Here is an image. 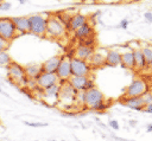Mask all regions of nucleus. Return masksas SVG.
<instances>
[{"instance_id":"4be33fe9","label":"nucleus","mask_w":152,"mask_h":141,"mask_svg":"<svg viewBox=\"0 0 152 141\" xmlns=\"http://www.w3.org/2000/svg\"><path fill=\"white\" fill-rule=\"evenodd\" d=\"M133 55H134V62H135V69L137 70H144L147 68V62L142 55V51L140 47L133 49Z\"/></svg>"},{"instance_id":"dca6fc26","label":"nucleus","mask_w":152,"mask_h":141,"mask_svg":"<svg viewBox=\"0 0 152 141\" xmlns=\"http://www.w3.org/2000/svg\"><path fill=\"white\" fill-rule=\"evenodd\" d=\"M74 32H75V38H77L78 40L94 37V27L90 23H86Z\"/></svg>"},{"instance_id":"7ed1b4c3","label":"nucleus","mask_w":152,"mask_h":141,"mask_svg":"<svg viewBox=\"0 0 152 141\" xmlns=\"http://www.w3.org/2000/svg\"><path fill=\"white\" fill-rule=\"evenodd\" d=\"M66 28L63 25V23L56 17V15H49L48 17V26H46V33L45 37L50 39H61L65 36Z\"/></svg>"},{"instance_id":"1a4fd4ad","label":"nucleus","mask_w":152,"mask_h":141,"mask_svg":"<svg viewBox=\"0 0 152 141\" xmlns=\"http://www.w3.org/2000/svg\"><path fill=\"white\" fill-rule=\"evenodd\" d=\"M68 82L77 91H86L94 88V81L89 76H71Z\"/></svg>"},{"instance_id":"f704fd0d","label":"nucleus","mask_w":152,"mask_h":141,"mask_svg":"<svg viewBox=\"0 0 152 141\" xmlns=\"http://www.w3.org/2000/svg\"><path fill=\"white\" fill-rule=\"evenodd\" d=\"M147 132H152V123H150L147 126Z\"/></svg>"},{"instance_id":"4c0bfd02","label":"nucleus","mask_w":152,"mask_h":141,"mask_svg":"<svg viewBox=\"0 0 152 141\" xmlns=\"http://www.w3.org/2000/svg\"><path fill=\"white\" fill-rule=\"evenodd\" d=\"M147 68H148V69H150V70L152 71V60H151V62L148 63V65H147Z\"/></svg>"},{"instance_id":"f8f14e48","label":"nucleus","mask_w":152,"mask_h":141,"mask_svg":"<svg viewBox=\"0 0 152 141\" xmlns=\"http://www.w3.org/2000/svg\"><path fill=\"white\" fill-rule=\"evenodd\" d=\"M147 91V84L142 79H134L126 88L125 96H141Z\"/></svg>"},{"instance_id":"aec40b11","label":"nucleus","mask_w":152,"mask_h":141,"mask_svg":"<svg viewBox=\"0 0 152 141\" xmlns=\"http://www.w3.org/2000/svg\"><path fill=\"white\" fill-rule=\"evenodd\" d=\"M42 72H43V68L40 64L34 63V64H28L25 66V75L27 77V79L34 81Z\"/></svg>"},{"instance_id":"c85d7f7f","label":"nucleus","mask_w":152,"mask_h":141,"mask_svg":"<svg viewBox=\"0 0 152 141\" xmlns=\"http://www.w3.org/2000/svg\"><path fill=\"white\" fill-rule=\"evenodd\" d=\"M11 7H12L11 2H7V1H2V4H1V9H0V11H4V12H6V11H10V9H11Z\"/></svg>"},{"instance_id":"9d476101","label":"nucleus","mask_w":152,"mask_h":141,"mask_svg":"<svg viewBox=\"0 0 152 141\" xmlns=\"http://www.w3.org/2000/svg\"><path fill=\"white\" fill-rule=\"evenodd\" d=\"M59 81H69V78L72 76L71 73V58L68 56H62L61 63L56 71Z\"/></svg>"},{"instance_id":"72a5a7b5","label":"nucleus","mask_w":152,"mask_h":141,"mask_svg":"<svg viewBox=\"0 0 152 141\" xmlns=\"http://www.w3.org/2000/svg\"><path fill=\"white\" fill-rule=\"evenodd\" d=\"M144 111H146V113H148V114H152V103H150V104L145 105Z\"/></svg>"},{"instance_id":"39448f33","label":"nucleus","mask_w":152,"mask_h":141,"mask_svg":"<svg viewBox=\"0 0 152 141\" xmlns=\"http://www.w3.org/2000/svg\"><path fill=\"white\" fill-rule=\"evenodd\" d=\"M59 91H61V83H56L51 86H48L42 90V100L48 105H57L58 98H59Z\"/></svg>"},{"instance_id":"6ab92c4d","label":"nucleus","mask_w":152,"mask_h":141,"mask_svg":"<svg viewBox=\"0 0 152 141\" xmlns=\"http://www.w3.org/2000/svg\"><path fill=\"white\" fill-rule=\"evenodd\" d=\"M61 59H62V56H53V57L49 58L48 60H45L42 64L43 71H45V72H56L57 68L61 63Z\"/></svg>"},{"instance_id":"ddd939ff","label":"nucleus","mask_w":152,"mask_h":141,"mask_svg":"<svg viewBox=\"0 0 152 141\" xmlns=\"http://www.w3.org/2000/svg\"><path fill=\"white\" fill-rule=\"evenodd\" d=\"M121 103L126 107H128L129 109H133V110H144L145 108V103L141 98V96H125L122 100H121Z\"/></svg>"},{"instance_id":"4468645a","label":"nucleus","mask_w":152,"mask_h":141,"mask_svg":"<svg viewBox=\"0 0 152 141\" xmlns=\"http://www.w3.org/2000/svg\"><path fill=\"white\" fill-rule=\"evenodd\" d=\"M94 45H86V44H78V46L75 50V57L84 59L88 62V59L90 58V56L94 52Z\"/></svg>"},{"instance_id":"f03ea898","label":"nucleus","mask_w":152,"mask_h":141,"mask_svg":"<svg viewBox=\"0 0 152 141\" xmlns=\"http://www.w3.org/2000/svg\"><path fill=\"white\" fill-rule=\"evenodd\" d=\"M84 107L91 110L102 111L108 107V104L106 103L103 94L94 86L84 91Z\"/></svg>"},{"instance_id":"f257e3e1","label":"nucleus","mask_w":152,"mask_h":141,"mask_svg":"<svg viewBox=\"0 0 152 141\" xmlns=\"http://www.w3.org/2000/svg\"><path fill=\"white\" fill-rule=\"evenodd\" d=\"M61 83V91H59V98L57 107H59L63 110H68L72 107H76V97L78 91L68 82V81H59Z\"/></svg>"},{"instance_id":"6e6552de","label":"nucleus","mask_w":152,"mask_h":141,"mask_svg":"<svg viewBox=\"0 0 152 141\" xmlns=\"http://www.w3.org/2000/svg\"><path fill=\"white\" fill-rule=\"evenodd\" d=\"M91 68L84 59L72 57L71 58V73L72 76H89Z\"/></svg>"},{"instance_id":"9b49d317","label":"nucleus","mask_w":152,"mask_h":141,"mask_svg":"<svg viewBox=\"0 0 152 141\" xmlns=\"http://www.w3.org/2000/svg\"><path fill=\"white\" fill-rule=\"evenodd\" d=\"M34 81H36V85L42 90L59 82L56 72H45V71H43Z\"/></svg>"},{"instance_id":"2f4dec72","label":"nucleus","mask_w":152,"mask_h":141,"mask_svg":"<svg viewBox=\"0 0 152 141\" xmlns=\"http://www.w3.org/2000/svg\"><path fill=\"white\" fill-rule=\"evenodd\" d=\"M144 18L148 24H152V12H146L144 14Z\"/></svg>"},{"instance_id":"393cba45","label":"nucleus","mask_w":152,"mask_h":141,"mask_svg":"<svg viewBox=\"0 0 152 141\" xmlns=\"http://www.w3.org/2000/svg\"><path fill=\"white\" fill-rule=\"evenodd\" d=\"M140 49H141L142 55H144V57L147 62V65H148V63L152 60V45L151 44H144L140 46Z\"/></svg>"},{"instance_id":"cd10ccee","label":"nucleus","mask_w":152,"mask_h":141,"mask_svg":"<svg viewBox=\"0 0 152 141\" xmlns=\"http://www.w3.org/2000/svg\"><path fill=\"white\" fill-rule=\"evenodd\" d=\"M8 46H10V41L6 40V39H4L2 37H0V51L6 50Z\"/></svg>"},{"instance_id":"a878e982","label":"nucleus","mask_w":152,"mask_h":141,"mask_svg":"<svg viewBox=\"0 0 152 141\" xmlns=\"http://www.w3.org/2000/svg\"><path fill=\"white\" fill-rule=\"evenodd\" d=\"M11 57L10 55L6 52V50L0 51V66H8V64L11 63Z\"/></svg>"},{"instance_id":"58836bf2","label":"nucleus","mask_w":152,"mask_h":141,"mask_svg":"<svg viewBox=\"0 0 152 141\" xmlns=\"http://www.w3.org/2000/svg\"><path fill=\"white\" fill-rule=\"evenodd\" d=\"M1 4H2V1H0V9H1Z\"/></svg>"},{"instance_id":"b1692460","label":"nucleus","mask_w":152,"mask_h":141,"mask_svg":"<svg viewBox=\"0 0 152 141\" xmlns=\"http://www.w3.org/2000/svg\"><path fill=\"white\" fill-rule=\"evenodd\" d=\"M62 23H63V25L65 26V28L66 30H69V26H70V21H71V18H72V13H70V12H68V11H61V12H57L56 14H55Z\"/></svg>"},{"instance_id":"f3484780","label":"nucleus","mask_w":152,"mask_h":141,"mask_svg":"<svg viewBox=\"0 0 152 141\" xmlns=\"http://www.w3.org/2000/svg\"><path fill=\"white\" fill-rule=\"evenodd\" d=\"M15 30L18 33L25 34V33H30V25H28V17H15L12 18Z\"/></svg>"},{"instance_id":"7c9ffc66","label":"nucleus","mask_w":152,"mask_h":141,"mask_svg":"<svg viewBox=\"0 0 152 141\" xmlns=\"http://www.w3.org/2000/svg\"><path fill=\"white\" fill-rule=\"evenodd\" d=\"M109 126L113 128V129H115V130H118L120 127H119V123H118V121L116 120H110L109 121Z\"/></svg>"},{"instance_id":"20e7f679","label":"nucleus","mask_w":152,"mask_h":141,"mask_svg":"<svg viewBox=\"0 0 152 141\" xmlns=\"http://www.w3.org/2000/svg\"><path fill=\"white\" fill-rule=\"evenodd\" d=\"M28 25H30V33L44 37L46 33V26H48V18L43 14H33L28 17Z\"/></svg>"},{"instance_id":"5701e85b","label":"nucleus","mask_w":152,"mask_h":141,"mask_svg":"<svg viewBox=\"0 0 152 141\" xmlns=\"http://www.w3.org/2000/svg\"><path fill=\"white\" fill-rule=\"evenodd\" d=\"M86 23H88V17L84 15V14H74L72 18H71V21H70V26H69V30L70 31H76L78 27H81L82 25H84Z\"/></svg>"},{"instance_id":"473e14b6","label":"nucleus","mask_w":152,"mask_h":141,"mask_svg":"<svg viewBox=\"0 0 152 141\" xmlns=\"http://www.w3.org/2000/svg\"><path fill=\"white\" fill-rule=\"evenodd\" d=\"M26 124L27 126H30V127H44V126H46V123H32V122H26Z\"/></svg>"},{"instance_id":"a211bd4d","label":"nucleus","mask_w":152,"mask_h":141,"mask_svg":"<svg viewBox=\"0 0 152 141\" xmlns=\"http://www.w3.org/2000/svg\"><path fill=\"white\" fill-rule=\"evenodd\" d=\"M106 65L108 66H118L121 65V52L118 50H108L106 52Z\"/></svg>"},{"instance_id":"ea45409f","label":"nucleus","mask_w":152,"mask_h":141,"mask_svg":"<svg viewBox=\"0 0 152 141\" xmlns=\"http://www.w3.org/2000/svg\"><path fill=\"white\" fill-rule=\"evenodd\" d=\"M0 1H2V0H0Z\"/></svg>"},{"instance_id":"c9c22d12","label":"nucleus","mask_w":152,"mask_h":141,"mask_svg":"<svg viewBox=\"0 0 152 141\" xmlns=\"http://www.w3.org/2000/svg\"><path fill=\"white\" fill-rule=\"evenodd\" d=\"M99 1H102V2H114L116 0H99Z\"/></svg>"},{"instance_id":"423d86ee","label":"nucleus","mask_w":152,"mask_h":141,"mask_svg":"<svg viewBox=\"0 0 152 141\" xmlns=\"http://www.w3.org/2000/svg\"><path fill=\"white\" fill-rule=\"evenodd\" d=\"M18 36L12 18H0V37L11 41Z\"/></svg>"},{"instance_id":"0eeeda50","label":"nucleus","mask_w":152,"mask_h":141,"mask_svg":"<svg viewBox=\"0 0 152 141\" xmlns=\"http://www.w3.org/2000/svg\"><path fill=\"white\" fill-rule=\"evenodd\" d=\"M8 77L17 84H26L27 81V77L25 75V68L14 62H11L8 64Z\"/></svg>"},{"instance_id":"412c9836","label":"nucleus","mask_w":152,"mask_h":141,"mask_svg":"<svg viewBox=\"0 0 152 141\" xmlns=\"http://www.w3.org/2000/svg\"><path fill=\"white\" fill-rule=\"evenodd\" d=\"M121 65L126 69L133 70L135 69V62H134V55L132 50L125 51L121 53Z\"/></svg>"},{"instance_id":"bb28decb","label":"nucleus","mask_w":152,"mask_h":141,"mask_svg":"<svg viewBox=\"0 0 152 141\" xmlns=\"http://www.w3.org/2000/svg\"><path fill=\"white\" fill-rule=\"evenodd\" d=\"M141 98H142L145 105L152 103V91H148V90H147L146 92H144V94L141 95Z\"/></svg>"},{"instance_id":"2eb2a0df","label":"nucleus","mask_w":152,"mask_h":141,"mask_svg":"<svg viewBox=\"0 0 152 141\" xmlns=\"http://www.w3.org/2000/svg\"><path fill=\"white\" fill-rule=\"evenodd\" d=\"M104 62H106V53H103L102 51H94L90 58L88 59V63L91 69L101 68L102 65H104Z\"/></svg>"},{"instance_id":"c756f323","label":"nucleus","mask_w":152,"mask_h":141,"mask_svg":"<svg viewBox=\"0 0 152 141\" xmlns=\"http://www.w3.org/2000/svg\"><path fill=\"white\" fill-rule=\"evenodd\" d=\"M128 24H129V21H128V19H122L120 23H119V27L120 28H124V30H126L127 27H128Z\"/></svg>"},{"instance_id":"e433bc0d","label":"nucleus","mask_w":152,"mask_h":141,"mask_svg":"<svg viewBox=\"0 0 152 141\" xmlns=\"http://www.w3.org/2000/svg\"><path fill=\"white\" fill-rule=\"evenodd\" d=\"M17 1H18L20 5H24V4H26V0H17Z\"/></svg>"}]
</instances>
